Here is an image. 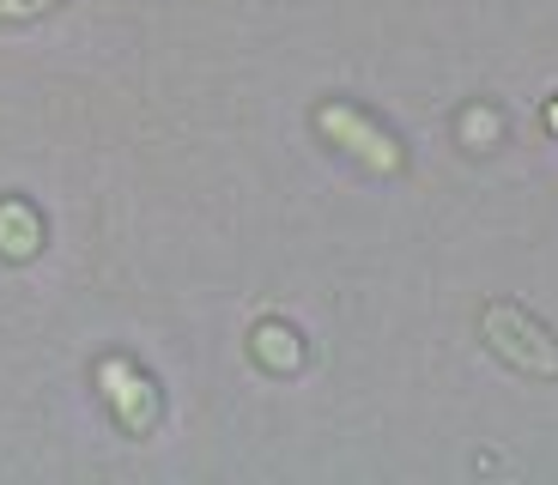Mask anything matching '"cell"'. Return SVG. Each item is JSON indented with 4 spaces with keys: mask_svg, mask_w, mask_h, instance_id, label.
Masks as SVG:
<instances>
[{
    "mask_svg": "<svg viewBox=\"0 0 558 485\" xmlns=\"http://www.w3.org/2000/svg\"><path fill=\"white\" fill-rule=\"evenodd\" d=\"M480 340H486L510 371L541 376V383H558V334L546 328L529 304H517V298H492V304H480Z\"/></svg>",
    "mask_w": 558,
    "mask_h": 485,
    "instance_id": "6da1fadb",
    "label": "cell"
},
{
    "mask_svg": "<svg viewBox=\"0 0 558 485\" xmlns=\"http://www.w3.org/2000/svg\"><path fill=\"white\" fill-rule=\"evenodd\" d=\"M255 340H262V352L274 364H298V347H292V328H262L255 334Z\"/></svg>",
    "mask_w": 558,
    "mask_h": 485,
    "instance_id": "3957f363",
    "label": "cell"
},
{
    "mask_svg": "<svg viewBox=\"0 0 558 485\" xmlns=\"http://www.w3.org/2000/svg\"><path fill=\"white\" fill-rule=\"evenodd\" d=\"M316 128L335 140V146H347L352 158H364L371 170H389V177H395V170L407 165L401 140H395L383 122H371L364 110H352V104H322V110H316Z\"/></svg>",
    "mask_w": 558,
    "mask_h": 485,
    "instance_id": "7a4b0ae2",
    "label": "cell"
},
{
    "mask_svg": "<svg viewBox=\"0 0 558 485\" xmlns=\"http://www.w3.org/2000/svg\"><path fill=\"white\" fill-rule=\"evenodd\" d=\"M56 0H0V19H37V13H49Z\"/></svg>",
    "mask_w": 558,
    "mask_h": 485,
    "instance_id": "277c9868",
    "label": "cell"
}]
</instances>
